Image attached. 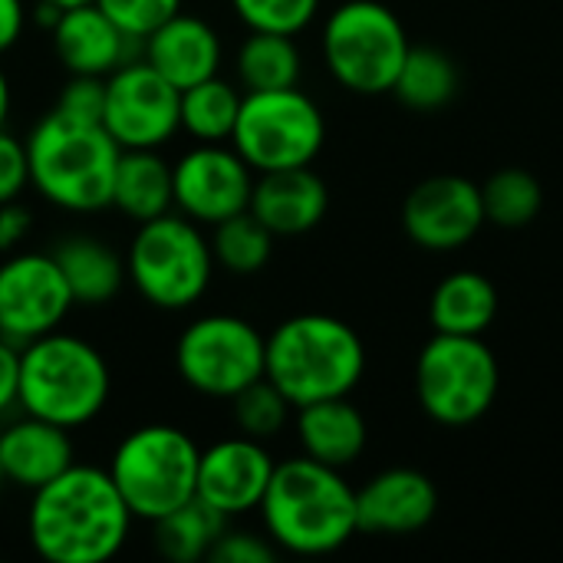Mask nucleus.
<instances>
[{
	"label": "nucleus",
	"instance_id": "obj_35",
	"mask_svg": "<svg viewBox=\"0 0 563 563\" xmlns=\"http://www.w3.org/2000/svg\"><path fill=\"white\" fill-rule=\"evenodd\" d=\"M59 112L82 119V122H102V109H106V76H82V73H69L59 102Z\"/></svg>",
	"mask_w": 563,
	"mask_h": 563
},
{
	"label": "nucleus",
	"instance_id": "obj_6",
	"mask_svg": "<svg viewBox=\"0 0 563 563\" xmlns=\"http://www.w3.org/2000/svg\"><path fill=\"white\" fill-rule=\"evenodd\" d=\"M198 442L168 422L132 429L109 459V475L135 521H158L195 501Z\"/></svg>",
	"mask_w": 563,
	"mask_h": 563
},
{
	"label": "nucleus",
	"instance_id": "obj_31",
	"mask_svg": "<svg viewBox=\"0 0 563 563\" xmlns=\"http://www.w3.org/2000/svg\"><path fill=\"white\" fill-rule=\"evenodd\" d=\"M208 241H211L214 264L238 277H251L264 271L274 254V234L251 211H241L214 224V234Z\"/></svg>",
	"mask_w": 563,
	"mask_h": 563
},
{
	"label": "nucleus",
	"instance_id": "obj_10",
	"mask_svg": "<svg viewBox=\"0 0 563 563\" xmlns=\"http://www.w3.org/2000/svg\"><path fill=\"white\" fill-rule=\"evenodd\" d=\"M501 369L482 336L435 333L416 363V396L429 419L442 426L478 422L498 396Z\"/></svg>",
	"mask_w": 563,
	"mask_h": 563
},
{
	"label": "nucleus",
	"instance_id": "obj_14",
	"mask_svg": "<svg viewBox=\"0 0 563 563\" xmlns=\"http://www.w3.org/2000/svg\"><path fill=\"white\" fill-rule=\"evenodd\" d=\"M254 168L224 142H195L172 165V195L178 214L201 228H214L251 205Z\"/></svg>",
	"mask_w": 563,
	"mask_h": 563
},
{
	"label": "nucleus",
	"instance_id": "obj_18",
	"mask_svg": "<svg viewBox=\"0 0 563 563\" xmlns=\"http://www.w3.org/2000/svg\"><path fill=\"white\" fill-rule=\"evenodd\" d=\"M142 59L158 69L175 89H188L208 76L221 73L224 46L218 30L195 13L178 10L155 33L142 40Z\"/></svg>",
	"mask_w": 563,
	"mask_h": 563
},
{
	"label": "nucleus",
	"instance_id": "obj_22",
	"mask_svg": "<svg viewBox=\"0 0 563 563\" xmlns=\"http://www.w3.org/2000/svg\"><path fill=\"white\" fill-rule=\"evenodd\" d=\"M366 439H369L366 419L350 402V396L320 399L297 409V442L303 455L313 462L343 472L363 455Z\"/></svg>",
	"mask_w": 563,
	"mask_h": 563
},
{
	"label": "nucleus",
	"instance_id": "obj_40",
	"mask_svg": "<svg viewBox=\"0 0 563 563\" xmlns=\"http://www.w3.org/2000/svg\"><path fill=\"white\" fill-rule=\"evenodd\" d=\"M26 0H0V56L13 49L26 30Z\"/></svg>",
	"mask_w": 563,
	"mask_h": 563
},
{
	"label": "nucleus",
	"instance_id": "obj_13",
	"mask_svg": "<svg viewBox=\"0 0 563 563\" xmlns=\"http://www.w3.org/2000/svg\"><path fill=\"white\" fill-rule=\"evenodd\" d=\"M76 307L53 254L13 251L0 261V336L23 346L59 330Z\"/></svg>",
	"mask_w": 563,
	"mask_h": 563
},
{
	"label": "nucleus",
	"instance_id": "obj_2",
	"mask_svg": "<svg viewBox=\"0 0 563 563\" xmlns=\"http://www.w3.org/2000/svg\"><path fill=\"white\" fill-rule=\"evenodd\" d=\"M257 511L271 544L297 558L333 554L360 531L356 488L340 468L307 455L277 462Z\"/></svg>",
	"mask_w": 563,
	"mask_h": 563
},
{
	"label": "nucleus",
	"instance_id": "obj_28",
	"mask_svg": "<svg viewBox=\"0 0 563 563\" xmlns=\"http://www.w3.org/2000/svg\"><path fill=\"white\" fill-rule=\"evenodd\" d=\"M241 96L244 92L221 76L181 89V132L195 142H231Z\"/></svg>",
	"mask_w": 563,
	"mask_h": 563
},
{
	"label": "nucleus",
	"instance_id": "obj_21",
	"mask_svg": "<svg viewBox=\"0 0 563 563\" xmlns=\"http://www.w3.org/2000/svg\"><path fill=\"white\" fill-rule=\"evenodd\" d=\"M76 462L69 429L26 416L0 429V472L3 482L36 492Z\"/></svg>",
	"mask_w": 563,
	"mask_h": 563
},
{
	"label": "nucleus",
	"instance_id": "obj_12",
	"mask_svg": "<svg viewBox=\"0 0 563 563\" xmlns=\"http://www.w3.org/2000/svg\"><path fill=\"white\" fill-rule=\"evenodd\" d=\"M102 125L119 148H162L181 132V89L145 59H129L106 76Z\"/></svg>",
	"mask_w": 563,
	"mask_h": 563
},
{
	"label": "nucleus",
	"instance_id": "obj_5",
	"mask_svg": "<svg viewBox=\"0 0 563 563\" xmlns=\"http://www.w3.org/2000/svg\"><path fill=\"white\" fill-rule=\"evenodd\" d=\"M112 393L106 356L82 336L53 330L20 346V409L63 429L102 416Z\"/></svg>",
	"mask_w": 563,
	"mask_h": 563
},
{
	"label": "nucleus",
	"instance_id": "obj_1",
	"mask_svg": "<svg viewBox=\"0 0 563 563\" xmlns=\"http://www.w3.org/2000/svg\"><path fill=\"white\" fill-rule=\"evenodd\" d=\"M132 525L112 475L82 462L36 488L26 508L30 548L49 563L112 561L129 544Z\"/></svg>",
	"mask_w": 563,
	"mask_h": 563
},
{
	"label": "nucleus",
	"instance_id": "obj_27",
	"mask_svg": "<svg viewBox=\"0 0 563 563\" xmlns=\"http://www.w3.org/2000/svg\"><path fill=\"white\" fill-rule=\"evenodd\" d=\"M238 82L244 92H261V89H287L300 82L303 73V56L287 33H264L251 30L244 43L238 46Z\"/></svg>",
	"mask_w": 563,
	"mask_h": 563
},
{
	"label": "nucleus",
	"instance_id": "obj_38",
	"mask_svg": "<svg viewBox=\"0 0 563 563\" xmlns=\"http://www.w3.org/2000/svg\"><path fill=\"white\" fill-rule=\"evenodd\" d=\"M30 228H33V214L20 201L0 205V257L20 251V244L26 241Z\"/></svg>",
	"mask_w": 563,
	"mask_h": 563
},
{
	"label": "nucleus",
	"instance_id": "obj_7",
	"mask_svg": "<svg viewBox=\"0 0 563 563\" xmlns=\"http://www.w3.org/2000/svg\"><path fill=\"white\" fill-rule=\"evenodd\" d=\"M214 267L211 241L201 224L172 211L142 221L125 254V277L139 297L158 310L195 307L208 294Z\"/></svg>",
	"mask_w": 563,
	"mask_h": 563
},
{
	"label": "nucleus",
	"instance_id": "obj_37",
	"mask_svg": "<svg viewBox=\"0 0 563 563\" xmlns=\"http://www.w3.org/2000/svg\"><path fill=\"white\" fill-rule=\"evenodd\" d=\"M30 185V165H26V142L0 129V205L20 201V195Z\"/></svg>",
	"mask_w": 563,
	"mask_h": 563
},
{
	"label": "nucleus",
	"instance_id": "obj_17",
	"mask_svg": "<svg viewBox=\"0 0 563 563\" xmlns=\"http://www.w3.org/2000/svg\"><path fill=\"white\" fill-rule=\"evenodd\" d=\"M439 492L416 468H386L356 488V525L366 534H416L432 525Z\"/></svg>",
	"mask_w": 563,
	"mask_h": 563
},
{
	"label": "nucleus",
	"instance_id": "obj_8",
	"mask_svg": "<svg viewBox=\"0 0 563 563\" xmlns=\"http://www.w3.org/2000/svg\"><path fill=\"white\" fill-rule=\"evenodd\" d=\"M323 63L330 76L356 96L393 89L409 53L402 20L379 0H343L323 23Z\"/></svg>",
	"mask_w": 563,
	"mask_h": 563
},
{
	"label": "nucleus",
	"instance_id": "obj_26",
	"mask_svg": "<svg viewBox=\"0 0 563 563\" xmlns=\"http://www.w3.org/2000/svg\"><path fill=\"white\" fill-rule=\"evenodd\" d=\"M459 89H462V73H459V63L445 49L409 46L389 92L416 112H435L449 106L459 96Z\"/></svg>",
	"mask_w": 563,
	"mask_h": 563
},
{
	"label": "nucleus",
	"instance_id": "obj_33",
	"mask_svg": "<svg viewBox=\"0 0 563 563\" xmlns=\"http://www.w3.org/2000/svg\"><path fill=\"white\" fill-rule=\"evenodd\" d=\"M323 0H231V10L247 30L297 36L317 16Z\"/></svg>",
	"mask_w": 563,
	"mask_h": 563
},
{
	"label": "nucleus",
	"instance_id": "obj_15",
	"mask_svg": "<svg viewBox=\"0 0 563 563\" xmlns=\"http://www.w3.org/2000/svg\"><path fill=\"white\" fill-rule=\"evenodd\" d=\"M274 468L277 462L261 439L241 432L228 435L201 449L195 498L231 525L234 518H244L261 508Z\"/></svg>",
	"mask_w": 563,
	"mask_h": 563
},
{
	"label": "nucleus",
	"instance_id": "obj_32",
	"mask_svg": "<svg viewBox=\"0 0 563 563\" xmlns=\"http://www.w3.org/2000/svg\"><path fill=\"white\" fill-rule=\"evenodd\" d=\"M290 402L287 396L264 376L257 383H251L247 389H241L234 399H231V412H234V426L241 435H251V439H274L287 429L290 422Z\"/></svg>",
	"mask_w": 563,
	"mask_h": 563
},
{
	"label": "nucleus",
	"instance_id": "obj_9",
	"mask_svg": "<svg viewBox=\"0 0 563 563\" xmlns=\"http://www.w3.org/2000/svg\"><path fill=\"white\" fill-rule=\"evenodd\" d=\"M323 142V112L303 89L287 86L241 96L231 145L254 168V175L313 165Z\"/></svg>",
	"mask_w": 563,
	"mask_h": 563
},
{
	"label": "nucleus",
	"instance_id": "obj_3",
	"mask_svg": "<svg viewBox=\"0 0 563 563\" xmlns=\"http://www.w3.org/2000/svg\"><path fill=\"white\" fill-rule=\"evenodd\" d=\"M119 155L122 148L102 122H82L59 109L46 112L26 135L30 185L43 201L73 214L112 205Z\"/></svg>",
	"mask_w": 563,
	"mask_h": 563
},
{
	"label": "nucleus",
	"instance_id": "obj_36",
	"mask_svg": "<svg viewBox=\"0 0 563 563\" xmlns=\"http://www.w3.org/2000/svg\"><path fill=\"white\" fill-rule=\"evenodd\" d=\"M274 558L277 548L271 544V538L238 528H224L208 551V561L214 563H274Z\"/></svg>",
	"mask_w": 563,
	"mask_h": 563
},
{
	"label": "nucleus",
	"instance_id": "obj_16",
	"mask_svg": "<svg viewBox=\"0 0 563 563\" xmlns=\"http://www.w3.org/2000/svg\"><path fill=\"white\" fill-rule=\"evenodd\" d=\"M485 224L482 185L462 175H432L419 181L402 205V228L422 251H455Z\"/></svg>",
	"mask_w": 563,
	"mask_h": 563
},
{
	"label": "nucleus",
	"instance_id": "obj_24",
	"mask_svg": "<svg viewBox=\"0 0 563 563\" xmlns=\"http://www.w3.org/2000/svg\"><path fill=\"white\" fill-rule=\"evenodd\" d=\"M112 208L132 221H152L175 208L172 195V162L158 148H122L112 181Z\"/></svg>",
	"mask_w": 563,
	"mask_h": 563
},
{
	"label": "nucleus",
	"instance_id": "obj_30",
	"mask_svg": "<svg viewBox=\"0 0 563 563\" xmlns=\"http://www.w3.org/2000/svg\"><path fill=\"white\" fill-rule=\"evenodd\" d=\"M485 221L505 231L528 228L544 208V188L528 168H501L482 185Z\"/></svg>",
	"mask_w": 563,
	"mask_h": 563
},
{
	"label": "nucleus",
	"instance_id": "obj_11",
	"mask_svg": "<svg viewBox=\"0 0 563 563\" xmlns=\"http://www.w3.org/2000/svg\"><path fill=\"white\" fill-rule=\"evenodd\" d=\"M267 336L244 317L205 313L175 343L178 379L208 399L231 402L241 389L264 379Z\"/></svg>",
	"mask_w": 563,
	"mask_h": 563
},
{
	"label": "nucleus",
	"instance_id": "obj_20",
	"mask_svg": "<svg viewBox=\"0 0 563 563\" xmlns=\"http://www.w3.org/2000/svg\"><path fill=\"white\" fill-rule=\"evenodd\" d=\"M330 208V191L310 165L303 168H280L261 172L254 178L247 211L274 234V238H297L313 231Z\"/></svg>",
	"mask_w": 563,
	"mask_h": 563
},
{
	"label": "nucleus",
	"instance_id": "obj_4",
	"mask_svg": "<svg viewBox=\"0 0 563 563\" xmlns=\"http://www.w3.org/2000/svg\"><path fill=\"white\" fill-rule=\"evenodd\" d=\"M366 373V346L360 333L330 313H297L267 336L264 376L287 396L294 409L350 396Z\"/></svg>",
	"mask_w": 563,
	"mask_h": 563
},
{
	"label": "nucleus",
	"instance_id": "obj_25",
	"mask_svg": "<svg viewBox=\"0 0 563 563\" xmlns=\"http://www.w3.org/2000/svg\"><path fill=\"white\" fill-rule=\"evenodd\" d=\"M498 317V290L478 271L449 274L429 300V320L435 333L482 336Z\"/></svg>",
	"mask_w": 563,
	"mask_h": 563
},
{
	"label": "nucleus",
	"instance_id": "obj_41",
	"mask_svg": "<svg viewBox=\"0 0 563 563\" xmlns=\"http://www.w3.org/2000/svg\"><path fill=\"white\" fill-rule=\"evenodd\" d=\"M10 109H13V89H10V79H7V73L0 66V129L10 119Z\"/></svg>",
	"mask_w": 563,
	"mask_h": 563
},
{
	"label": "nucleus",
	"instance_id": "obj_43",
	"mask_svg": "<svg viewBox=\"0 0 563 563\" xmlns=\"http://www.w3.org/2000/svg\"><path fill=\"white\" fill-rule=\"evenodd\" d=\"M0 485H3V472H0Z\"/></svg>",
	"mask_w": 563,
	"mask_h": 563
},
{
	"label": "nucleus",
	"instance_id": "obj_23",
	"mask_svg": "<svg viewBox=\"0 0 563 563\" xmlns=\"http://www.w3.org/2000/svg\"><path fill=\"white\" fill-rule=\"evenodd\" d=\"M53 257L79 307H102L122 290L125 261L99 238H89V234L63 238L53 247Z\"/></svg>",
	"mask_w": 563,
	"mask_h": 563
},
{
	"label": "nucleus",
	"instance_id": "obj_19",
	"mask_svg": "<svg viewBox=\"0 0 563 563\" xmlns=\"http://www.w3.org/2000/svg\"><path fill=\"white\" fill-rule=\"evenodd\" d=\"M56 59L66 66V73H82V76H109L122 63L135 59L139 40L125 36L99 7L79 3L69 10H59L56 23L49 26Z\"/></svg>",
	"mask_w": 563,
	"mask_h": 563
},
{
	"label": "nucleus",
	"instance_id": "obj_34",
	"mask_svg": "<svg viewBox=\"0 0 563 563\" xmlns=\"http://www.w3.org/2000/svg\"><path fill=\"white\" fill-rule=\"evenodd\" d=\"M185 0H96V7L132 40H145L181 10Z\"/></svg>",
	"mask_w": 563,
	"mask_h": 563
},
{
	"label": "nucleus",
	"instance_id": "obj_29",
	"mask_svg": "<svg viewBox=\"0 0 563 563\" xmlns=\"http://www.w3.org/2000/svg\"><path fill=\"white\" fill-rule=\"evenodd\" d=\"M152 528H155V548L165 561L195 563L208 561V551L218 541V534L228 528V521L195 498L175 508L172 515L152 521Z\"/></svg>",
	"mask_w": 563,
	"mask_h": 563
},
{
	"label": "nucleus",
	"instance_id": "obj_39",
	"mask_svg": "<svg viewBox=\"0 0 563 563\" xmlns=\"http://www.w3.org/2000/svg\"><path fill=\"white\" fill-rule=\"evenodd\" d=\"M20 402V346L0 336V416Z\"/></svg>",
	"mask_w": 563,
	"mask_h": 563
},
{
	"label": "nucleus",
	"instance_id": "obj_42",
	"mask_svg": "<svg viewBox=\"0 0 563 563\" xmlns=\"http://www.w3.org/2000/svg\"><path fill=\"white\" fill-rule=\"evenodd\" d=\"M36 3H49L56 10H69V7H79V3H92V0H36Z\"/></svg>",
	"mask_w": 563,
	"mask_h": 563
}]
</instances>
